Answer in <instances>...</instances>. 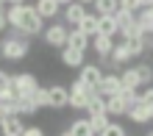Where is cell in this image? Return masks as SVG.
<instances>
[{
  "label": "cell",
  "instance_id": "8fae6325",
  "mask_svg": "<svg viewBox=\"0 0 153 136\" xmlns=\"http://www.w3.org/2000/svg\"><path fill=\"white\" fill-rule=\"evenodd\" d=\"M120 89H123V86H120V78H117V75H103L100 84L95 86V92L100 95V97H111V95L120 92Z\"/></svg>",
  "mask_w": 153,
  "mask_h": 136
},
{
  "label": "cell",
  "instance_id": "1f68e13d",
  "mask_svg": "<svg viewBox=\"0 0 153 136\" xmlns=\"http://www.w3.org/2000/svg\"><path fill=\"white\" fill-rule=\"evenodd\" d=\"M117 95H120V100L125 103V108H128V106H134V103L139 100V89H120Z\"/></svg>",
  "mask_w": 153,
  "mask_h": 136
},
{
  "label": "cell",
  "instance_id": "6da1fadb",
  "mask_svg": "<svg viewBox=\"0 0 153 136\" xmlns=\"http://www.w3.org/2000/svg\"><path fill=\"white\" fill-rule=\"evenodd\" d=\"M6 20H8V28L22 31L25 36H36V33H42V28H45V20L36 14V8L28 6V3L8 6V8H6Z\"/></svg>",
  "mask_w": 153,
  "mask_h": 136
},
{
  "label": "cell",
  "instance_id": "ba28073f",
  "mask_svg": "<svg viewBox=\"0 0 153 136\" xmlns=\"http://www.w3.org/2000/svg\"><path fill=\"white\" fill-rule=\"evenodd\" d=\"M22 128H25V122L17 114H8L0 120V136H22Z\"/></svg>",
  "mask_w": 153,
  "mask_h": 136
},
{
  "label": "cell",
  "instance_id": "d6986e66",
  "mask_svg": "<svg viewBox=\"0 0 153 136\" xmlns=\"http://www.w3.org/2000/svg\"><path fill=\"white\" fill-rule=\"evenodd\" d=\"M109 58L114 61V67H123V64H128L131 61V50H128V44H114L111 47V53H109Z\"/></svg>",
  "mask_w": 153,
  "mask_h": 136
},
{
  "label": "cell",
  "instance_id": "5bb4252c",
  "mask_svg": "<svg viewBox=\"0 0 153 136\" xmlns=\"http://www.w3.org/2000/svg\"><path fill=\"white\" fill-rule=\"evenodd\" d=\"M86 14V6L84 3H78V0H73V3H67L64 6V22H70L75 28V25L81 22V17Z\"/></svg>",
  "mask_w": 153,
  "mask_h": 136
},
{
  "label": "cell",
  "instance_id": "8992f818",
  "mask_svg": "<svg viewBox=\"0 0 153 136\" xmlns=\"http://www.w3.org/2000/svg\"><path fill=\"white\" fill-rule=\"evenodd\" d=\"M78 69H81L78 81H81L84 86H89V89H95L97 84H100V78H103V72H100V67H97V64H86V61H84Z\"/></svg>",
  "mask_w": 153,
  "mask_h": 136
},
{
  "label": "cell",
  "instance_id": "30bf717a",
  "mask_svg": "<svg viewBox=\"0 0 153 136\" xmlns=\"http://www.w3.org/2000/svg\"><path fill=\"white\" fill-rule=\"evenodd\" d=\"M89 42H92L89 47L97 53V58H109V53H111V47H114V39H111V36L95 33V36H89Z\"/></svg>",
  "mask_w": 153,
  "mask_h": 136
},
{
  "label": "cell",
  "instance_id": "4fadbf2b",
  "mask_svg": "<svg viewBox=\"0 0 153 136\" xmlns=\"http://www.w3.org/2000/svg\"><path fill=\"white\" fill-rule=\"evenodd\" d=\"M33 8H36V14L42 17V20H56L59 11H61V6L56 3V0H36Z\"/></svg>",
  "mask_w": 153,
  "mask_h": 136
},
{
  "label": "cell",
  "instance_id": "ffe728a7",
  "mask_svg": "<svg viewBox=\"0 0 153 136\" xmlns=\"http://www.w3.org/2000/svg\"><path fill=\"white\" fill-rule=\"evenodd\" d=\"M75 28L84 31L86 36H95V33H97V14H95V11H86L84 17H81V22L75 25Z\"/></svg>",
  "mask_w": 153,
  "mask_h": 136
},
{
  "label": "cell",
  "instance_id": "ac0fdd59",
  "mask_svg": "<svg viewBox=\"0 0 153 136\" xmlns=\"http://www.w3.org/2000/svg\"><path fill=\"white\" fill-rule=\"evenodd\" d=\"M86 114H106V97H100L95 89H89V100H86Z\"/></svg>",
  "mask_w": 153,
  "mask_h": 136
},
{
  "label": "cell",
  "instance_id": "e575fe53",
  "mask_svg": "<svg viewBox=\"0 0 153 136\" xmlns=\"http://www.w3.org/2000/svg\"><path fill=\"white\" fill-rule=\"evenodd\" d=\"M0 100H3V103H14V100H17V92H14V86H6V89H0Z\"/></svg>",
  "mask_w": 153,
  "mask_h": 136
},
{
  "label": "cell",
  "instance_id": "83f0119b",
  "mask_svg": "<svg viewBox=\"0 0 153 136\" xmlns=\"http://www.w3.org/2000/svg\"><path fill=\"white\" fill-rule=\"evenodd\" d=\"M137 28L142 33H153V20H150V14L142 8V11H137Z\"/></svg>",
  "mask_w": 153,
  "mask_h": 136
},
{
  "label": "cell",
  "instance_id": "b9f144b4",
  "mask_svg": "<svg viewBox=\"0 0 153 136\" xmlns=\"http://www.w3.org/2000/svg\"><path fill=\"white\" fill-rule=\"evenodd\" d=\"M56 3H59V6H67V3H73V0H56Z\"/></svg>",
  "mask_w": 153,
  "mask_h": 136
},
{
  "label": "cell",
  "instance_id": "277c9868",
  "mask_svg": "<svg viewBox=\"0 0 153 136\" xmlns=\"http://www.w3.org/2000/svg\"><path fill=\"white\" fill-rule=\"evenodd\" d=\"M86 100H89V86H84L81 81H73V84L67 86V106L75 108V111H84Z\"/></svg>",
  "mask_w": 153,
  "mask_h": 136
},
{
  "label": "cell",
  "instance_id": "8d00e7d4",
  "mask_svg": "<svg viewBox=\"0 0 153 136\" xmlns=\"http://www.w3.org/2000/svg\"><path fill=\"white\" fill-rule=\"evenodd\" d=\"M8 114H14L11 103H3V100H0V120H3V117H8Z\"/></svg>",
  "mask_w": 153,
  "mask_h": 136
},
{
  "label": "cell",
  "instance_id": "d4e9b609",
  "mask_svg": "<svg viewBox=\"0 0 153 136\" xmlns=\"http://www.w3.org/2000/svg\"><path fill=\"white\" fill-rule=\"evenodd\" d=\"M125 44H128V50H131V58H137V56H142V53L148 50V44H145V33L142 36H137V39H123Z\"/></svg>",
  "mask_w": 153,
  "mask_h": 136
},
{
  "label": "cell",
  "instance_id": "2e32d148",
  "mask_svg": "<svg viewBox=\"0 0 153 136\" xmlns=\"http://www.w3.org/2000/svg\"><path fill=\"white\" fill-rule=\"evenodd\" d=\"M125 117H128L131 122H137V125H145V122H150V114H148V106H142L139 100L134 103V106H128V111H125Z\"/></svg>",
  "mask_w": 153,
  "mask_h": 136
},
{
  "label": "cell",
  "instance_id": "74e56055",
  "mask_svg": "<svg viewBox=\"0 0 153 136\" xmlns=\"http://www.w3.org/2000/svg\"><path fill=\"white\" fill-rule=\"evenodd\" d=\"M6 86H11V75H6V72L0 69V89H6Z\"/></svg>",
  "mask_w": 153,
  "mask_h": 136
},
{
  "label": "cell",
  "instance_id": "e0dca14e",
  "mask_svg": "<svg viewBox=\"0 0 153 136\" xmlns=\"http://www.w3.org/2000/svg\"><path fill=\"white\" fill-rule=\"evenodd\" d=\"M64 47H78V50H86L89 47V36L84 31H78V28H70L67 31V44Z\"/></svg>",
  "mask_w": 153,
  "mask_h": 136
},
{
  "label": "cell",
  "instance_id": "60d3db41",
  "mask_svg": "<svg viewBox=\"0 0 153 136\" xmlns=\"http://www.w3.org/2000/svg\"><path fill=\"white\" fill-rule=\"evenodd\" d=\"M142 3V8H148V6H153V0H139Z\"/></svg>",
  "mask_w": 153,
  "mask_h": 136
},
{
  "label": "cell",
  "instance_id": "603a6c76",
  "mask_svg": "<svg viewBox=\"0 0 153 136\" xmlns=\"http://www.w3.org/2000/svg\"><path fill=\"white\" fill-rule=\"evenodd\" d=\"M67 131L73 133V136H95V133H92V128H89V120H86V117H81V120H73V125H70Z\"/></svg>",
  "mask_w": 153,
  "mask_h": 136
},
{
  "label": "cell",
  "instance_id": "ab89813d",
  "mask_svg": "<svg viewBox=\"0 0 153 136\" xmlns=\"http://www.w3.org/2000/svg\"><path fill=\"white\" fill-rule=\"evenodd\" d=\"M20 3H25V0H6V6H20Z\"/></svg>",
  "mask_w": 153,
  "mask_h": 136
},
{
  "label": "cell",
  "instance_id": "f35d334b",
  "mask_svg": "<svg viewBox=\"0 0 153 136\" xmlns=\"http://www.w3.org/2000/svg\"><path fill=\"white\" fill-rule=\"evenodd\" d=\"M8 31V20H6V11H0V33Z\"/></svg>",
  "mask_w": 153,
  "mask_h": 136
},
{
  "label": "cell",
  "instance_id": "d590c367",
  "mask_svg": "<svg viewBox=\"0 0 153 136\" xmlns=\"http://www.w3.org/2000/svg\"><path fill=\"white\" fill-rule=\"evenodd\" d=\"M22 136H45V131L39 128V125H25V128H22Z\"/></svg>",
  "mask_w": 153,
  "mask_h": 136
},
{
  "label": "cell",
  "instance_id": "5b68a950",
  "mask_svg": "<svg viewBox=\"0 0 153 136\" xmlns=\"http://www.w3.org/2000/svg\"><path fill=\"white\" fill-rule=\"evenodd\" d=\"M11 86H14V92L20 97H31V92L39 86V81L31 72H20V75H11Z\"/></svg>",
  "mask_w": 153,
  "mask_h": 136
},
{
  "label": "cell",
  "instance_id": "52a82bcc",
  "mask_svg": "<svg viewBox=\"0 0 153 136\" xmlns=\"http://www.w3.org/2000/svg\"><path fill=\"white\" fill-rule=\"evenodd\" d=\"M48 108H67V86L64 84L48 86Z\"/></svg>",
  "mask_w": 153,
  "mask_h": 136
},
{
  "label": "cell",
  "instance_id": "f6af8a7d",
  "mask_svg": "<svg viewBox=\"0 0 153 136\" xmlns=\"http://www.w3.org/2000/svg\"><path fill=\"white\" fill-rule=\"evenodd\" d=\"M59 136H73V133H70V131H61V133H59Z\"/></svg>",
  "mask_w": 153,
  "mask_h": 136
},
{
  "label": "cell",
  "instance_id": "f1b7e54d",
  "mask_svg": "<svg viewBox=\"0 0 153 136\" xmlns=\"http://www.w3.org/2000/svg\"><path fill=\"white\" fill-rule=\"evenodd\" d=\"M89 128H92V133H100L106 128V122H109V114H89Z\"/></svg>",
  "mask_w": 153,
  "mask_h": 136
},
{
  "label": "cell",
  "instance_id": "3957f363",
  "mask_svg": "<svg viewBox=\"0 0 153 136\" xmlns=\"http://www.w3.org/2000/svg\"><path fill=\"white\" fill-rule=\"evenodd\" d=\"M67 22H50L48 28H42V36H45V44H50V47H64L67 44Z\"/></svg>",
  "mask_w": 153,
  "mask_h": 136
},
{
  "label": "cell",
  "instance_id": "44dd1931",
  "mask_svg": "<svg viewBox=\"0 0 153 136\" xmlns=\"http://www.w3.org/2000/svg\"><path fill=\"white\" fill-rule=\"evenodd\" d=\"M117 78H120V86H123V89H142V86H139V78H137V69H134V67L123 69Z\"/></svg>",
  "mask_w": 153,
  "mask_h": 136
},
{
  "label": "cell",
  "instance_id": "7c38bea8",
  "mask_svg": "<svg viewBox=\"0 0 153 136\" xmlns=\"http://www.w3.org/2000/svg\"><path fill=\"white\" fill-rule=\"evenodd\" d=\"M117 31H120V25H117L114 14H97V33L100 36H117Z\"/></svg>",
  "mask_w": 153,
  "mask_h": 136
},
{
  "label": "cell",
  "instance_id": "d6a6232c",
  "mask_svg": "<svg viewBox=\"0 0 153 136\" xmlns=\"http://www.w3.org/2000/svg\"><path fill=\"white\" fill-rule=\"evenodd\" d=\"M117 3H120V8H125V11H131V14L142 11V3H139V0H117Z\"/></svg>",
  "mask_w": 153,
  "mask_h": 136
},
{
  "label": "cell",
  "instance_id": "7a4b0ae2",
  "mask_svg": "<svg viewBox=\"0 0 153 136\" xmlns=\"http://www.w3.org/2000/svg\"><path fill=\"white\" fill-rule=\"evenodd\" d=\"M28 53H31V42H28V36H22V33H17V36L8 33L6 39L0 42V56L8 58V61H22Z\"/></svg>",
  "mask_w": 153,
  "mask_h": 136
},
{
  "label": "cell",
  "instance_id": "9c48e42d",
  "mask_svg": "<svg viewBox=\"0 0 153 136\" xmlns=\"http://www.w3.org/2000/svg\"><path fill=\"white\" fill-rule=\"evenodd\" d=\"M86 61V50H78V47H61V64L75 69Z\"/></svg>",
  "mask_w": 153,
  "mask_h": 136
},
{
  "label": "cell",
  "instance_id": "4316f807",
  "mask_svg": "<svg viewBox=\"0 0 153 136\" xmlns=\"http://www.w3.org/2000/svg\"><path fill=\"white\" fill-rule=\"evenodd\" d=\"M123 36V39H137V36H142V31L137 28V17H134L131 22H125V25H120V31H117Z\"/></svg>",
  "mask_w": 153,
  "mask_h": 136
},
{
  "label": "cell",
  "instance_id": "7dc6e473",
  "mask_svg": "<svg viewBox=\"0 0 153 136\" xmlns=\"http://www.w3.org/2000/svg\"><path fill=\"white\" fill-rule=\"evenodd\" d=\"M148 136H153V131H148Z\"/></svg>",
  "mask_w": 153,
  "mask_h": 136
},
{
  "label": "cell",
  "instance_id": "c3c4849f",
  "mask_svg": "<svg viewBox=\"0 0 153 136\" xmlns=\"http://www.w3.org/2000/svg\"><path fill=\"white\" fill-rule=\"evenodd\" d=\"M150 39H153V33H150Z\"/></svg>",
  "mask_w": 153,
  "mask_h": 136
},
{
  "label": "cell",
  "instance_id": "836d02e7",
  "mask_svg": "<svg viewBox=\"0 0 153 136\" xmlns=\"http://www.w3.org/2000/svg\"><path fill=\"white\" fill-rule=\"evenodd\" d=\"M139 103H142V106H148V108L153 106V84H150V86H145V89L139 92Z\"/></svg>",
  "mask_w": 153,
  "mask_h": 136
},
{
  "label": "cell",
  "instance_id": "9a60e30c",
  "mask_svg": "<svg viewBox=\"0 0 153 136\" xmlns=\"http://www.w3.org/2000/svg\"><path fill=\"white\" fill-rule=\"evenodd\" d=\"M11 108H14L17 117H33V114H39V108L33 106L31 97H20V95H17V100L11 103Z\"/></svg>",
  "mask_w": 153,
  "mask_h": 136
},
{
  "label": "cell",
  "instance_id": "7402d4cb",
  "mask_svg": "<svg viewBox=\"0 0 153 136\" xmlns=\"http://www.w3.org/2000/svg\"><path fill=\"white\" fill-rule=\"evenodd\" d=\"M125 103L120 100V95H111V97H106V114H114V117H125Z\"/></svg>",
  "mask_w": 153,
  "mask_h": 136
},
{
  "label": "cell",
  "instance_id": "ee69618b",
  "mask_svg": "<svg viewBox=\"0 0 153 136\" xmlns=\"http://www.w3.org/2000/svg\"><path fill=\"white\" fill-rule=\"evenodd\" d=\"M78 3H84V6H92V0H78Z\"/></svg>",
  "mask_w": 153,
  "mask_h": 136
},
{
  "label": "cell",
  "instance_id": "4dcf8cb0",
  "mask_svg": "<svg viewBox=\"0 0 153 136\" xmlns=\"http://www.w3.org/2000/svg\"><path fill=\"white\" fill-rule=\"evenodd\" d=\"M97 136H128V131H125L120 122H106V128L97 133Z\"/></svg>",
  "mask_w": 153,
  "mask_h": 136
},
{
  "label": "cell",
  "instance_id": "cb8c5ba5",
  "mask_svg": "<svg viewBox=\"0 0 153 136\" xmlns=\"http://www.w3.org/2000/svg\"><path fill=\"white\" fill-rule=\"evenodd\" d=\"M134 69H137L139 86H150V84H153V67H150V64H145V61H142V64H137Z\"/></svg>",
  "mask_w": 153,
  "mask_h": 136
},
{
  "label": "cell",
  "instance_id": "484cf974",
  "mask_svg": "<svg viewBox=\"0 0 153 136\" xmlns=\"http://www.w3.org/2000/svg\"><path fill=\"white\" fill-rule=\"evenodd\" d=\"M92 6H95V14H114L120 8L117 0H92Z\"/></svg>",
  "mask_w": 153,
  "mask_h": 136
},
{
  "label": "cell",
  "instance_id": "bcb514c9",
  "mask_svg": "<svg viewBox=\"0 0 153 136\" xmlns=\"http://www.w3.org/2000/svg\"><path fill=\"white\" fill-rule=\"evenodd\" d=\"M148 114H150V120H153V106H150V108H148Z\"/></svg>",
  "mask_w": 153,
  "mask_h": 136
},
{
  "label": "cell",
  "instance_id": "f546056e",
  "mask_svg": "<svg viewBox=\"0 0 153 136\" xmlns=\"http://www.w3.org/2000/svg\"><path fill=\"white\" fill-rule=\"evenodd\" d=\"M31 100L36 108H48V86H36L31 92Z\"/></svg>",
  "mask_w": 153,
  "mask_h": 136
},
{
  "label": "cell",
  "instance_id": "7bdbcfd3",
  "mask_svg": "<svg viewBox=\"0 0 153 136\" xmlns=\"http://www.w3.org/2000/svg\"><path fill=\"white\" fill-rule=\"evenodd\" d=\"M145 11H148V14H150V20H153V6H148V8H145Z\"/></svg>",
  "mask_w": 153,
  "mask_h": 136
}]
</instances>
